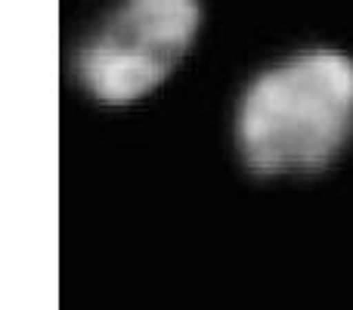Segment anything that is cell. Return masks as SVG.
Instances as JSON below:
<instances>
[{
  "mask_svg": "<svg viewBox=\"0 0 353 310\" xmlns=\"http://www.w3.org/2000/svg\"><path fill=\"white\" fill-rule=\"evenodd\" d=\"M353 134V59L307 50L263 68L239 99L236 146L257 177L316 174Z\"/></svg>",
  "mask_w": 353,
  "mask_h": 310,
  "instance_id": "6da1fadb",
  "label": "cell"
},
{
  "mask_svg": "<svg viewBox=\"0 0 353 310\" xmlns=\"http://www.w3.org/2000/svg\"><path fill=\"white\" fill-rule=\"evenodd\" d=\"M201 6L192 0H134L74 53L81 84L109 106L152 93L192 47Z\"/></svg>",
  "mask_w": 353,
  "mask_h": 310,
  "instance_id": "7a4b0ae2",
  "label": "cell"
}]
</instances>
